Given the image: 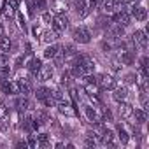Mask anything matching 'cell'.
Instances as JSON below:
<instances>
[{
  "label": "cell",
  "mask_w": 149,
  "mask_h": 149,
  "mask_svg": "<svg viewBox=\"0 0 149 149\" xmlns=\"http://www.w3.org/2000/svg\"><path fill=\"white\" fill-rule=\"evenodd\" d=\"M18 6H19V0H4L2 6H0V13H2V16L6 19H11V18H14Z\"/></svg>",
  "instance_id": "1"
},
{
  "label": "cell",
  "mask_w": 149,
  "mask_h": 149,
  "mask_svg": "<svg viewBox=\"0 0 149 149\" xmlns=\"http://www.w3.org/2000/svg\"><path fill=\"white\" fill-rule=\"evenodd\" d=\"M97 84H100L102 90L112 91V90L118 86V81H116V77L112 76V74H100L98 79H97Z\"/></svg>",
  "instance_id": "2"
},
{
  "label": "cell",
  "mask_w": 149,
  "mask_h": 149,
  "mask_svg": "<svg viewBox=\"0 0 149 149\" xmlns=\"http://www.w3.org/2000/svg\"><path fill=\"white\" fill-rule=\"evenodd\" d=\"M72 37H74V40L79 42V44H90V40H91V33H90V30H88L86 26H77V28H74Z\"/></svg>",
  "instance_id": "3"
},
{
  "label": "cell",
  "mask_w": 149,
  "mask_h": 149,
  "mask_svg": "<svg viewBox=\"0 0 149 149\" xmlns=\"http://www.w3.org/2000/svg\"><path fill=\"white\" fill-rule=\"evenodd\" d=\"M112 23L119 25V26H128L132 23V16L126 9H121V11H116L112 13Z\"/></svg>",
  "instance_id": "4"
},
{
  "label": "cell",
  "mask_w": 149,
  "mask_h": 149,
  "mask_svg": "<svg viewBox=\"0 0 149 149\" xmlns=\"http://www.w3.org/2000/svg\"><path fill=\"white\" fill-rule=\"evenodd\" d=\"M132 42H133L135 47H140L142 51H146L147 49V35H146V32L144 30H135L133 35H132Z\"/></svg>",
  "instance_id": "5"
},
{
  "label": "cell",
  "mask_w": 149,
  "mask_h": 149,
  "mask_svg": "<svg viewBox=\"0 0 149 149\" xmlns=\"http://www.w3.org/2000/svg\"><path fill=\"white\" fill-rule=\"evenodd\" d=\"M53 74H54V68L51 65H42L39 68V72L35 74V79L39 83H47L49 79H53Z\"/></svg>",
  "instance_id": "6"
},
{
  "label": "cell",
  "mask_w": 149,
  "mask_h": 149,
  "mask_svg": "<svg viewBox=\"0 0 149 149\" xmlns=\"http://www.w3.org/2000/svg\"><path fill=\"white\" fill-rule=\"evenodd\" d=\"M53 30H56L58 33L60 32H63V30H67L68 28V18L63 14V13H60V14H56V16H53Z\"/></svg>",
  "instance_id": "7"
},
{
  "label": "cell",
  "mask_w": 149,
  "mask_h": 149,
  "mask_svg": "<svg viewBox=\"0 0 149 149\" xmlns=\"http://www.w3.org/2000/svg\"><path fill=\"white\" fill-rule=\"evenodd\" d=\"M130 16L135 18V21L144 23V21L147 19V9L142 7V6H135V4H133V6L130 7Z\"/></svg>",
  "instance_id": "8"
},
{
  "label": "cell",
  "mask_w": 149,
  "mask_h": 149,
  "mask_svg": "<svg viewBox=\"0 0 149 149\" xmlns=\"http://www.w3.org/2000/svg\"><path fill=\"white\" fill-rule=\"evenodd\" d=\"M2 90H4L6 95H21V93H19V84L16 83V79H14V81L4 79V81H2Z\"/></svg>",
  "instance_id": "9"
},
{
  "label": "cell",
  "mask_w": 149,
  "mask_h": 149,
  "mask_svg": "<svg viewBox=\"0 0 149 149\" xmlns=\"http://www.w3.org/2000/svg\"><path fill=\"white\" fill-rule=\"evenodd\" d=\"M132 112H133V107L128 104V102H118V114L123 118V119H130L132 118Z\"/></svg>",
  "instance_id": "10"
},
{
  "label": "cell",
  "mask_w": 149,
  "mask_h": 149,
  "mask_svg": "<svg viewBox=\"0 0 149 149\" xmlns=\"http://www.w3.org/2000/svg\"><path fill=\"white\" fill-rule=\"evenodd\" d=\"M84 112H86V116H88V121H91L93 125L102 123V114H100L97 109H93L91 105H86V107H84Z\"/></svg>",
  "instance_id": "11"
},
{
  "label": "cell",
  "mask_w": 149,
  "mask_h": 149,
  "mask_svg": "<svg viewBox=\"0 0 149 149\" xmlns=\"http://www.w3.org/2000/svg\"><path fill=\"white\" fill-rule=\"evenodd\" d=\"M58 111H60V114H63V116H67V118H74V116L77 114L76 111L72 109V105H70L68 102H65V98L58 102Z\"/></svg>",
  "instance_id": "12"
},
{
  "label": "cell",
  "mask_w": 149,
  "mask_h": 149,
  "mask_svg": "<svg viewBox=\"0 0 149 149\" xmlns=\"http://www.w3.org/2000/svg\"><path fill=\"white\" fill-rule=\"evenodd\" d=\"M58 39H60V33H58L56 30H44L42 35H40V40H42L44 44H53V42H56Z\"/></svg>",
  "instance_id": "13"
},
{
  "label": "cell",
  "mask_w": 149,
  "mask_h": 149,
  "mask_svg": "<svg viewBox=\"0 0 149 149\" xmlns=\"http://www.w3.org/2000/svg\"><path fill=\"white\" fill-rule=\"evenodd\" d=\"M126 97H128V88H126V86H116V88L112 90V98H114V102H123V100H126Z\"/></svg>",
  "instance_id": "14"
},
{
  "label": "cell",
  "mask_w": 149,
  "mask_h": 149,
  "mask_svg": "<svg viewBox=\"0 0 149 149\" xmlns=\"http://www.w3.org/2000/svg\"><path fill=\"white\" fill-rule=\"evenodd\" d=\"M60 49H61V46H58L56 42L47 44V47L44 49V58H46V60H53V58L60 53Z\"/></svg>",
  "instance_id": "15"
},
{
  "label": "cell",
  "mask_w": 149,
  "mask_h": 149,
  "mask_svg": "<svg viewBox=\"0 0 149 149\" xmlns=\"http://www.w3.org/2000/svg\"><path fill=\"white\" fill-rule=\"evenodd\" d=\"M119 61L123 65H133L135 63V51H121L119 53Z\"/></svg>",
  "instance_id": "16"
},
{
  "label": "cell",
  "mask_w": 149,
  "mask_h": 149,
  "mask_svg": "<svg viewBox=\"0 0 149 149\" xmlns=\"http://www.w3.org/2000/svg\"><path fill=\"white\" fill-rule=\"evenodd\" d=\"M16 107H18L19 112H26V111L32 109V102L26 98V95H23V97H19V98L16 100Z\"/></svg>",
  "instance_id": "17"
},
{
  "label": "cell",
  "mask_w": 149,
  "mask_h": 149,
  "mask_svg": "<svg viewBox=\"0 0 149 149\" xmlns=\"http://www.w3.org/2000/svg\"><path fill=\"white\" fill-rule=\"evenodd\" d=\"M132 118L135 119V123H137V125H144V123L147 121V112H146L144 109H133Z\"/></svg>",
  "instance_id": "18"
},
{
  "label": "cell",
  "mask_w": 149,
  "mask_h": 149,
  "mask_svg": "<svg viewBox=\"0 0 149 149\" xmlns=\"http://www.w3.org/2000/svg\"><path fill=\"white\" fill-rule=\"evenodd\" d=\"M40 67H42V61H40L39 58H32L30 63L26 65V68H28V72H30V76H33V77H35V74L39 72Z\"/></svg>",
  "instance_id": "19"
},
{
  "label": "cell",
  "mask_w": 149,
  "mask_h": 149,
  "mask_svg": "<svg viewBox=\"0 0 149 149\" xmlns=\"http://www.w3.org/2000/svg\"><path fill=\"white\" fill-rule=\"evenodd\" d=\"M109 33L114 37V39H121L123 35H125V26H119V25H111V30H109Z\"/></svg>",
  "instance_id": "20"
},
{
  "label": "cell",
  "mask_w": 149,
  "mask_h": 149,
  "mask_svg": "<svg viewBox=\"0 0 149 149\" xmlns=\"http://www.w3.org/2000/svg\"><path fill=\"white\" fill-rule=\"evenodd\" d=\"M11 46H13V42H11L9 37H6V35L2 37V35H0V53H9Z\"/></svg>",
  "instance_id": "21"
},
{
  "label": "cell",
  "mask_w": 149,
  "mask_h": 149,
  "mask_svg": "<svg viewBox=\"0 0 149 149\" xmlns=\"http://www.w3.org/2000/svg\"><path fill=\"white\" fill-rule=\"evenodd\" d=\"M100 6H102V9H104V13H105V14H112V13H116V11H118V9H116V4L112 2V0H104Z\"/></svg>",
  "instance_id": "22"
},
{
  "label": "cell",
  "mask_w": 149,
  "mask_h": 149,
  "mask_svg": "<svg viewBox=\"0 0 149 149\" xmlns=\"http://www.w3.org/2000/svg\"><path fill=\"white\" fill-rule=\"evenodd\" d=\"M139 72L140 77H147V56H142L139 60Z\"/></svg>",
  "instance_id": "23"
},
{
  "label": "cell",
  "mask_w": 149,
  "mask_h": 149,
  "mask_svg": "<svg viewBox=\"0 0 149 149\" xmlns=\"http://www.w3.org/2000/svg\"><path fill=\"white\" fill-rule=\"evenodd\" d=\"M51 142H49V135L47 133H39L37 135V147H47Z\"/></svg>",
  "instance_id": "24"
},
{
  "label": "cell",
  "mask_w": 149,
  "mask_h": 149,
  "mask_svg": "<svg viewBox=\"0 0 149 149\" xmlns=\"http://www.w3.org/2000/svg\"><path fill=\"white\" fill-rule=\"evenodd\" d=\"M118 139L121 140V144H123V146H126V144H128V140H130V137H128L126 130H125V128H123L121 125L118 126Z\"/></svg>",
  "instance_id": "25"
},
{
  "label": "cell",
  "mask_w": 149,
  "mask_h": 149,
  "mask_svg": "<svg viewBox=\"0 0 149 149\" xmlns=\"http://www.w3.org/2000/svg\"><path fill=\"white\" fill-rule=\"evenodd\" d=\"M84 90L88 91V95H98V91H100V88L97 86V83H86Z\"/></svg>",
  "instance_id": "26"
},
{
  "label": "cell",
  "mask_w": 149,
  "mask_h": 149,
  "mask_svg": "<svg viewBox=\"0 0 149 149\" xmlns=\"http://www.w3.org/2000/svg\"><path fill=\"white\" fill-rule=\"evenodd\" d=\"M111 70H112L114 74H119V72L123 70V63L119 61V58H118V60H111Z\"/></svg>",
  "instance_id": "27"
},
{
  "label": "cell",
  "mask_w": 149,
  "mask_h": 149,
  "mask_svg": "<svg viewBox=\"0 0 149 149\" xmlns=\"http://www.w3.org/2000/svg\"><path fill=\"white\" fill-rule=\"evenodd\" d=\"M33 7L40 13H44L47 9V0H33Z\"/></svg>",
  "instance_id": "28"
},
{
  "label": "cell",
  "mask_w": 149,
  "mask_h": 149,
  "mask_svg": "<svg viewBox=\"0 0 149 149\" xmlns=\"http://www.w3.org/2000/svg\"><path fill=\"white\" fill-rule=\"evenodd\" d=\"M9 107H7V104H4V102H0V119H7L9 118Z\"/></svg>",
  "instance_id": "29"
},
{
  "label": "cell",
  "mask_w": 149,
  "mask_h": 149,
  "mask_svg": "<svg viewBox=\"0 0 149 149\" xmlns=\"http://www.w3.org/2000/svg\"><path fill=\"white\" fill-rule=\"evenodd\" d=\"M40 19H42L44 25H51V23H53V14H51L49 11H44V13L40 14Z\"/></svg>",
  "instance_id": "30"
},
{
  "label": "cell",
  "mask_w": 149,
  "mask_h": 149,
  "mask_svg": "<svg viewBox=\"0 0 149 149\" xmlns=\"http://www.w3.org/2000/svg\"><path fill=\"white\" fill-rule=\"evenodd\" d=\"M18 25H19V28H21L23 32H26V19H25L23 14H18Z\"/></svg>",
  "instance_id": "31"
},
{
  "label": "cell",
  "mask_w": 149,
  "mask_h": 149,
  "mask_svg": "<svg viewBox=\"0 0 149 149\" xmlns=\"http://www.w3.org/2000/svg\"><path fill=\"white\" fill-rule=\"evenodd\" d=\"M32 32H33V35H35V37H40L44 30H42V26H40V25H33V28H32Z\"/></svg>",
  "instance_id": "32"
},
{
  "label": "cell",
  "mask_w": 149,
  "mask_h": 149,
  "mask_svg": "<svg viewBox=\"0 0 149 149\" xmlns=\"http://www.w3.org/2000/svg\"><path fill=\"white\" fill-rule=\"evenodd\" d=\"M30 147H37V137H33V135H30L28 137V142H26Z\"/></svg>",
  "instance_id": "33"
},
{
  "label": "cell",
  "mask_w": 149,
  "mask_h": 149,
  "mask_svg": "<svg viewBox=\"0 0 149 149\" xmlns=\"http://www.w3.org/2000/svg\"><path fill=\"white\" fill-rule=\"evenodd\" d=\"M0 35H2V23H0Z\"/></svg>",
  "instance_id": "34"
},
{
  "label": "cell",
  "mask_w": 149,
  "mask_h": 149,
  "mask_svg": "<svg viewBox=\"0 0 149 149\" xmlns=\"http://www.w3.org/2000/svg\"><path fill=\"white\" fill-rule=\"evenodd\" d=\"M137 2H139V0H137Z\"/></svg>",
  "instance_id": "35"
}]
</instances>
